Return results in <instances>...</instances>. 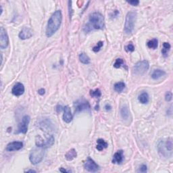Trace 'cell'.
<instances>
[{"label": "cell", "mask_w": 173, "mask_h": 173, "mask_svg": "<svg viewBox=\"0 0 173 173\" xmlns=\"http://www.w3.org/2000/svg\"><path fill=\"white\" fill-rule=\"evenodd\" d=\"M105 23L103 15L99 12L91 13L89 16V20L83 27V31L89 32L93 30L103 29Z\"/></svg>", "instance_id": "cell-1"}, {"label": "cell", "mask_w": 173, "mask_h": 173, "mask_svg": "<svg viewBox=\"0 0 173 173\" xmlns=\"http://www.w3.org/2000/svg\"><path fill=\"white\" fill-rule=\"evenodd\" d=\"M62 21L61 10H56L49 19L46 28V36L51 37L60 29Z\"/></svg>", "instance_id": "cell-2"}, {"label": "cell", "mask_w": 173, "mask_h": 173, "mask_svg": "<svg viewBox=\"0 0 173 173\" xmlns=\"http://www.w3.org/2000/svg\"><path fill=\"white\" fill-rule=\"evenodd\" d=\"M137 18V12L131 11L127 13L124 26V31L126 34H131L133 31L135 23Z\"/></svg>", "instance_id": "cell-3"}, {"label": "cell", "mask_w": 173, "mask_h": 173, "mask_svg": "<svg viewBox=\"0 0 173 173\" xmlns=\"http://www.w3.org/2000/svg\"><path fill=\"white\" fill-rule=\"evenodd\" d=\"M45 155V149L37 146L31 150L29 155V160L32 164H37L43 160Z\"/></svg>", "instance_id": "cell-4"}, {"label": "cell", "mask_w": 173, "mask_h": 173, "mask_svg": "<svg viewBox=\"0 0 173 173\" xmlns=\"http://www.w3.org/2000/svg\"><path fill=\"white\" fill-rule=\"evenodd\" d=\"M158 149L160 154H161L162 156H169L170 155L168 154V153L172 154V141L171 138H168L165 141H160L159 142L158 146Z\"/></svg>", "instance_id": "cell-5"}, {"label": "cell", "mask_w": 173, "mask_h": 173, "mask_svg": "<svg viewBox=\"0 0 173 173\" xmlns=\"http://www.w3.org/2000/svg\"><path fill=\"white\" fill-rule=\"evenodd\" d=\"M150 67L149 62L146 60H143L137 62L133 68V72L136 75H142L146 73Z\"/></svg>", "instance_id": "cell-6"}, {"label": "cell", "mask_w": 173, "mask_h": 173, "mask_svg": "<svg viewBox=\"0 0 173 173\" xmlns=\"http://www.w3.org/2000/svg\"><path fill=\"white\" fill-rule=\"evenodd\" d=\"M54 137L53 135L49 136L47 137L46 140H44L40 135H37L35 137V144L37 146L41 147V148H48L52 146L54 143Z\"/></svg>", "instance_id": "cell-7"}, {"label": "cell", "mask_w": 173, "mask_h": 173, "mask_svg": "<svg viewBox=\"0 0 173 173\" xmlns=\"http://www.w3.org/2000/svg\"><path fill=\"white\" fill-rule=\"evenodd\" d=\"M74 107L75 113H79L85 110L90 111L91 110L89 103L85 99H80L76 101L74 103Z\"/></svg>", "instance_id": "cell-8"}, {"label": "cell", "mask_w": 173, "mask_h": 173, "mask_svg": "<svg viewBox=\"0 0 173 173\" xmlns=\"http://www.w3.org/2000/svg\"><path fill=\"white\" fill-rule=\"evenodd\" d=\"M9 45V37H8V33L6 29L3 27L0 29V47L4 49Z\"/></svg>", "instance_id": "cell-9"}, {"label": "cell", "mask_w": 173, "mask_h": 173, "mask_svg": "<svg viewBox=\"0 0 173 173\" xmlns=\"http://www.w3.org/2000/svg\"><path fill=\"white\" fill-rule=\"evenodd\" d=\"M39 127L43 131L51 132L53 131V125L48 118H43L39 122Z\"/></svg>", "instance_id": "cell-10"}, {"label": "cell", "mask_w": 173, "mask_h": 173, "mask_svg": "<svg viewBox=\"0 0 173 173\" xmlns=\"http://www.w3.org/2000/svg\"><path fill=\"white\" fill-rule=\"evenodd\" d=\"M84 168L88 172H96L99 170V166L91 158H88L87 160L85 162Z\"/></svg>", "instance_id": "cell-11"}, {"label": "cell", "mask_w": 173, "mask_h": 173, "mask_svg": "<svg viewBox=\"0 0 173 173\" xmlns=\"http://www.w3.org/2000/svg\"><path fill=\"white\" fill-rule=\"evenodd\" d=\"M30 116L26 115L22 119V122L18 124V128L17 133H27L28 131V125L30 122Z\"/></svg>", "instance_id": "cell-12"}, {"label": "cell", "mask_w": 173, "mask_h": 173, "mask_svg": "<svg viewBox=\"0 0 173 173\" xmlns=\"http://www.w3.org/2000/svg\"><path fill=\"white\" fill-rule=\"evenodd\" d=\"M23 143L21 141H13L8 143L6 146V150L8 151H18L23 148Z\"/></svg>", "instance_id": "cell-13"}, {"label": "cell", "mask_w": 173, "mask_h": 173, "mask_svg": "<svg viewBox=\"0 0 173 173\" xmlns=\"http://www.w3.org/2000/svg\"><path fill=\"white\" fill-rule=\"evenodd\" d=\"M24 92H25V86L20 83H17L16 84H15L12 89V94L17 97L22 96L24 94Z\"/></svg>", "instance_id": "cell-14"}, {"label": "cell", "mask_w": 173, "mask_h": 173, "mask_svg": "<svg viewBox=\"0 0 173 173\" xmlns=\"http://www.w3.org/2000/svg\"><path fill=\"white\" fill-rule=\"evenodd\" d=\"M18 36L20 39H27L31 38L32 36V31L29 27H24L23 29L21 30Z\"/></svg>", "instance_id": "cell-15"}, {"label": "cell", "mask_w": 173, "mask_h": 173, "mask_svg": "<svg viewBox=\"0 0 173 173\" xmlns=\"http://www.w3.org/2000/svg\"><path fill=\"white\" fill-rule=\"evenodd\" d=\"M63 120L66 123H70L72 120V114L71 113L70 108L68 105L64 107Z\"/></svg>", "instance_id": "cell-16"}, {"label": "cell", "mask_w": 173, "mask_h": 173, "mask_svg": "<svg viewBox=\"0 0 173 173\" xmlns=\"http://www.w3.org/2000/svg\"><path fill=\"white\" fill-rule=\"evenodd\" d=\"M123 160V151L118 150L117 152L114 153L113 159H112V163L119 164Z\"/></svg>", "instance_id": "cell-17"}, {"label": "cell", "mask_w": 173, "mask_h": 173, "mask_svg": "<svg viewBox=\"0 0 173 173\" xmlns=\"http://www.w3.org/2000/svg\"><path fill=\"white\" fill-rule=\"evenodd\" d=\"M165 75V71L162 70L161 69H155V70H153L152 74H151V78L154 80H158Z\"/></svg>", "instance_id": "cell-18"}, {"label": "cell", "mask_w": 173, "mask_h": 173, "mask_svg": "<svg viewBox=\"0 0 173 173\" xmlns=\"http://www.w3.org/2000/svg\"><path fill=\"white\" fill-rule=\"evenodd\" d=\"M121 117L124 120H128L129 118V110L126 105H123L120 108Z\"/></svg>", "instance_id": "cell-19"}, {"label": "cell", "mask_w": 173, "mask_h": 173, "mask_svg": "<svg viewBox=\"0 0 173 173\" xmlns=\"http://www.w3.org/2000/svg\"><path fill=\"white\" fill-rule=\"evenodd\" d=\"M97 150L98 151H102L104 149L107 148L108 146V144L107 142H105L104 140L102 139H99L97 141Z\"/></svg>", "instance_id": "cell-20"}, {"label": "cell", "mask_w": 173, "mask_h": 173, "mask_svg": "<svg viewBox=\"0 0 173 173\" xmlns=\"http://www.w3.org/2000/svg\"><path fill=\"white\" fill-rule=\"evenodd\" d=\"M77 151H76L75 149H71V150L67 151V153L65 154V158H66L67 160L71 161L73 159H75V158H77Z\"/></svg>", "instance_id": "cell-21"}, {"label": "cell", "mask_w": 173, "mask_h": 173, "mask_svg": "<svg viewBox=\"0 0 173 173\" xmlns=\"http://www.w3.org/2000/svg\"><path fill=\"white\" fill-rule=\"evenodd\" d=\"M138 99H139V101L141 103H143V104H146V103H148L149 102L150 97H149L148 93L143 92L139 95V97H138Z\"/></svg>", "instance_id": "cell-22"}, {"label": "cell", "mask_w": 173, "mask_h": 173, "mask_svg": "<svg viewBox=\"0 0 173 173\" xmlns=\"http://www.w3.org/2000/svg\"><path fill=\"white\" fill-rule=\"evenodd\" d=\"M79 60L81 63L84 64H89L90 63V58L85 53H81L79 55Z\"/></svg>", "instance_id": "cell-23"}, {"label": "cell", "mask_w": 173, "mask_h": 173, "mask_svg": "<svg viewBox=\"0 0 173 173\" xmlns=\"http://www.w3.org/2000/svg\"><path fill=\"white\" fill-rule=\"evenodd\" d=\"M170 43H164L163 44V48L162 49V53L164 56V57H167L168 53L170 50Z\"/></svg>", "instance_id": "cell-24"}, {"label": "cell", "mask_w": 173, "mask_h": 173, "mask_svg": "<svg viewBox=\"0 0 173 173\" xmlns=\"http://www.w3.org/2000/svg\"><path fill=\"white\" fill-rule=\"evenodd\" d=\"M158 41L157 39H153L150 41H149L147 43V45L150 49H155L158 47Z\"/></svg>", "instance_id": "cell-25"}, {"label": "cell", "mask_w": 173, "mask_h": 173, "mask_svg": "<svg viewBox=\"0 0 173 173\" xmlns=\"http://www.w3.org/2000/svg\"><path fill=\"white\" fill-rule=\"evenodd\" d=\"M114 90L118 93H121L125 88V83L123 82H118L114 85Z\"/></svg>", "instance_id": "cell-26"}, {"label": "cell", "mask_w": 173, "mask_h": 173, "mask_svg": "<svg viewBox=\"0 0 173 173\" xmlns=\"http://www.w3.org/2000/svg\"><path fill=\"white\" fill-rule=\"evenodd\" d=\"M90 96L94 98H99L101 96V91L99 89H97L96 90H91L90 91Z\"/></svg>", "instance_id": "cell-27"}, {"label": "cell", "mask_w": 173, "mask_h": 173, "mask_svg": "<svg viewBox=\"0 0 173 173\" xmlns=\"http://www.w3.org/2000/svg\"><path fill=\"white\" fill-rule=\"evenodd\" d=\"M124 62L122 58H118V59L116 60L115 63L114 64V67L116 68H120L121 66H124Z\"/></svg>", "instance_id": "cell-28"}, {"label": "cell", "mask_w": 173, "mask_h": 173, "mask_svg": "<svg viewBox=\"0 0 173 173\" xmlns=\"http://www.w3.org/2000/svg\"><path fill=\"white\" fill-rule=\"evenodd\" d=\"M103 43L102 41H99L96 45V46H95L94 48H93V51H94V52H98V51L101 49V47H103Z\"/></svg>", "instance_id": "cell-29"}, {"label": "cell", "mask_w": 173, "mask_h": 173, "mask_svg": "<svg viewBox=\"0 0 173 173\" xmlns=\"http://www.w3.org/2000/svg\"><path fill=\"white\" fill-rule=\"evenodd\" d=\"M125 49H126L127 51L128 52H133V51L135 50V47H134V45L132 44V43H129V45H127L126 47H125Z\"/></svg>", "instance_id": "cell-30"}, {"label": "cell", "mask_w": 173, "mask_h": 173, "mask_svg": "<svg viewBox=\"0 0 173 173\" xmlns=\"http://www.w3.org/2000/svg\"><path fill=\"white\" fill-rule=\"evenodd\" d=\"M172 94L170 91H168L166 94L165 95V100L166 101H170L172 100Z\"/></svg>", "instance_id": "cell-31"}, {"label": "cell", "mask_w": 173, "mask_h": 173, "mask_svg": "<svg viewBox=\"0 0 173 173\" xmlns=\"http://www.w3.org/2000/svg\"><path fill=\"white\" fill-rule=\"evenodd\" d=\"M147 171H148V167H147V166L146 165V164H142V165L140 166L139 172H146Z\"/></svg>", "instance_id": "cell-32"}, {"label": "cell", "mask_w": 173, "mask_h": 173, "mask_svg": "<svg viewBox=\"0 0 173 173\" xmlns=\"http://www.w3.org/2000/svg\"><path fill=\"white\" fill-rule=\"evenodd\" d=\"M128 2V4H131L132 6H137L139 5V1H137V0H133V1H127Z\"/></svg>", "instance_id": "cell-33"}, {"label": "cell", "mask_w": 173, "mask_h": 173, "mask_svg": "<svg viewBox=\"0 0 173 173\" xmlns=\"http://www.w3.org/2000/svg\"><path fill=\"white\" fill-rule=\"evenodd\" d=\"M62 110H64V107H62L61 105H58L57 107H56V112H57L58 113H60Z\"/></svg>", "instance_id": "cell-34"}, {"label": "cell", "mask_w": 173, "mask_h": 173, "mask_svg": "<svg viewBox=\"0 0 173 173\" xmlns=\"http://www.w3.org/2000/svg\"><path fill=\"white\" fill-rule=\"evenodd\" d=\"M45 91L44 89H41L38 91V93H39V94L41 95V96H43V95L45 94Z\"/></svg>", "instance_id": "cell-35"}, {"label": "cell", "mask_w": 173, "mask_h": 173, "mask_svg": "<svg viewBox=\"0 0 173 173\" xmlns=\"http://www.w3.org/2000/svg\"><path fill=\"white\" fill-rule=\"evenodd\" d=\"M105 110H111L112 107H111V105H110V104H108V103H107V104L105 105Z\"/></svg>", "instance_id": "cell-36"}, {"label": "cell", "mask_w": 173, "mask_h": 173, "mask_svg": "<svg viewBox=\"0 0 173 173\" xmlns=\"http://www.w3.org/2000/svg\"><path fill=\"white\" fill-rule=\"evenodd\" d=\"M60 172H69L70 171H69V170H66V169H63V168H61V169L60 170Z\"/></svg>", "instance_id": "cell-37"}, {"label": "cell", "mask_w": 173, "mask_h": 173, "mask_svg": "<svg viewBox=\"0 0 173 173\" xmlns=\"http://www.w3.org/2000/svg\"><path fill=\"white\" fill-rule=\"evenodd\" d=\"M26 172H36L35 170H27L25 171Z\"/></svg>", "instance_id": "cell-38"}]
</instances>
